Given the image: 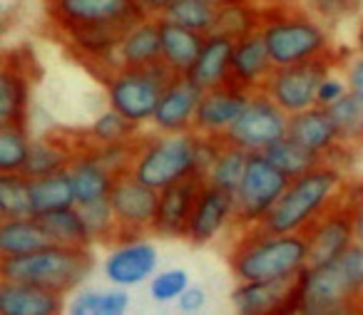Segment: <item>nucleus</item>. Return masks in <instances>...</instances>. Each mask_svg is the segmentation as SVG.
Listing matches in <instances>:
<instances>
[{"label":"nucleus","mask_w":363,"mask_h":315,"mask_svg":"<svg viewBox=\"0 0 363 315\" xmlns=\"http://www.w3.org/2000/svg\"><path fill=\"white\" fill-rule=\"evenodd\" d=\"M227 263L237 283L294 278L308 265V239L306 234H269L247 226L227 253Z\"/></svg>","instance_id":"nucleus-1"},{"label":"nucleus","mask_w":363,"mask_h":315,"mask_svg":"<svg viewBox=\"0 0 363 315\" xmlns=\"http://www.w3.org/2000/svg\"><path fill=\"white\" fill-rule=\"evenodd\" d=\"M259 30L277 67L333 52L326 25L311 16L303 0H279L272 6H259Z\"/></svg>","instance_id":"nucleus-2"},{"label":"nucleus","mask_w":363,"mask_h":315,"mask_svg":"<svg viewBox=\"0 0 363 315\" xmlns=\"http://www.w3.org/2000/svg\"><path fill=\"white\" fill-rule=\"evenodd\" d=\"M363 305L361 244H353L338 260L306 265L298 290V313L338 315L358 313Z\"/></svg>","instance_id":"nucleus-3"},{"label":"nucleus","mask_w":363,"mask_h":315,"mask_svg":"<svg viewBox=\"0 0 363 315\" xmlns=\"http://www.w3.org/2000/svg\"><path fill=\"white\" fill-rule=\"evenodd\" d=\"M343 184L346 179L341 166L323 161L316 169L291 179L277 206L257 226L269 234H303L338 199Z\"/></svg>","instance_id":"nucleus-4"},{"label":"nucleus","mask_w":363,"mask_h":315,"mask_svg":"<svg viewBox=\"0 0 363 315\" xmlns=\"http://www.w3.org/2000/svg\"><path fill=\"white\" fill-rule=\"evenodd\" d=\"M92 268H95L92 246L77 248V246L52 244L26 256H3L0 258V280L40 285V288H50L67 295L77 285L85 283Z\"/></svg>","instance_id":"nucleus-5"},{"label":"nucleus","mask_w":363,"mask_h":315,"mask_svg":"<svg viewBox=\"0 0 363 315\" xmlns=\"http://www.w3.org/2000/svg\"><path fill=\"white\" fill-rule=\"evenodd\" d=\"M197 132H177V134L142 137L137 156L132 161V174L142 184L162 191L174 181L197 174Z\"/></svg>","instance_id":"nucleus-6"},{"label":"nucleus","mask_w":363,"mask_h":315,"mask_svg":"<svg viewBox=\"0 0 363 315\" xmlns=\"http://www.w3.org/2000/svg\"><path fill=\"white\" fill-rule=\"evenodd\" d=\"M179 77L164 60L145 67H120L107 82V100L110 107L137 122H152L164 90L172 80Z\"/></svg>","instance_id":"nucleus-7"},{"label":"nucleus","mask_w":363,"mask_h":315,"mask_svg":"<svg viewBox=\"0 0 363 315\" xmlns=\"http://www.w3.org/2000/svg\"><path fill=\"white\" fill-rule=\"evenodd\" d=\"M289 184H291V179L284 171H279L262 151L249 154L242 184L234 191L232 221L239 229L262 224L269 211L277 206V201L281 199Z\"/></svg>","instance_id":"nucleus-8"},{"label":"nucleus","mask_w":363,"mask_h":315,"mask_svg":"<svg viewBox=\"0 0 363 315\" xmlns=\"http://www.w3.org/2000/svg\"><path fill=\"white\" fill-rule=\"evenodd\" d=\"M336 62H338V55L331 52V55L311 57V60L294 62V65L274 67L267 85H264V92H267L286 115L303 112L316 105L318 87L331 75Z\"/></svg>","instance_id":"nucleus-9"},{"label":"nucleus","mask_w":363,"mask_h":315,"mask_svg":"<svg viewBox=\"0 0 363 315\" xmlns=\"http://www.w3.org/2000/svg\"><path fill=\"white\" fill-rule=\"evenodd\" d=\"M289 134V115L264 90L254 92L249 105L224 132V139L244 151H264Z\"/></svg>","instance_id":"nucleus-10"},{"label":"nucleus","mask_w":363,"mask_h":315,"mask_svg":"<svg viewBox=\"0 0 363 315\" xmlns=\"http://www.w3.org/2000/svg\"><path fill=\"white\" fill-rule=\"evenodd\" d=\"M110 204L117 219V244L132 239H142L155 224L160 191L142 184L132 171H122L115 176L110 191ZM115 244V246H117Z\"/></svg>","instance_id":"nucleus-11"},{"label":"nucleus","mask_w":363,"mask_h":315,"mask_svg":"<svg viewBox=\"0 0 363 315\" xmlns=\"http://www.w3.org/2000/svg\"><path fill=\"white\" fill-rule=\"evenodd\" d=\"M38 67L40 65H38L30 47L23 45L16 47V50H6L3 70H0V125H28L30 92L38 75H40Z\"/></svg>","instance_id":"nucleus-12"},{"label":"nucleus","mask_w":363,"mask_h":315,"mask_svg":"<svg viewBox=\"0 0 363 315\" xmlns=\"http://www.w3.org/2000/svg\"><path fill=\"white\" fill-rule=\"evenodd\" d=\"M45 16L60 33H70L120 21H142L147 11L137 0H45Z\"/></svg>","instance_id":"nucleus-13"},{"label":"nucleus","mask_w":363,"mask_h":315,"mask_svg":"<svg viewBox=\"0 0 363 315\" xmlns=\"http://www.w3.org/2000/svg\"><path fill=\"white\" fill-rule=\"evenodd\" d=\"M308 239V265H323L338 260L353 244H356V229H353V214L338 194L336 204H331L306 231Z\"/></svg>","instance_id":"nucleus-14"},{"label":"nucleus","mask_w":363,"mask_h":315,"mask_svg":"<svg viewBox=\"0 0 363 315\" xmlns=\"http://www.w3.org/2000/svg\"><path fill=\"white\" fill-rule=\"evenodd\" d=\"M301 273L281 280H242L232 290L234 310L242 315L298 313Z\"/></svg>","instance_id":"nucleus-15"},{"label":"nucleus","mask_w":363,"mask_h":315,"mask_svg":"<svg viewBox=\"0 0 363 315\" xmlns=\"http://www.w3.org/2000/svg\"><path fill=\"white\" fill-rule=\"evenodd\" d=\"M204 176L192 174L187 179L174 181L160 191V204H157V216L152 224V234L160 239H184L189 234V221L194 214V204L202 191Z\"/></svg>","instance_id":"nucleus-16"},{"label":"nucleus","mask_w":363,"mask_h":315,"mask_svg":"<svg viewBox=\"0 0 363 315\" xmlns=\"http://www.w3.org/2000/svg\"><path fill=\"white\" fill-rule=\"evenodd\" d=\"M160 265V251L147 239L122 241L110 251L102 263V275L110 285L120 288H137L155 275Z\"/></svg>","instance_id":"nucleus-17"},{"label":"nucleus","mask_w":363,"mask_h":315,"mask_svg":"<svg viewBox=\"0 0 363 315\" xmlns=\"http://www.w3.org/2000/svg\"><path fill=\"white\" fill-rule=\"evenodd\" d=\"M252 95L254 92L244 90V87H239L232 80L214 87V90L202 92L197 115H194L192 132L207 137H222L244 112V107L249 105Z\"/></svg>","instance_id":"nucleus-18"},{"label":"nucleus","mask_w":363,"mask_h":315,"mask_svg":"<svg viewBox=\"0 0 363 315\" xmlns=\"http://www.w3.org/2000/svg\"><path fill=\"white\" fill-rule=\"evenodd\" d=\"M202 90L187 80V75H179L172 80L164 90L157 112L152 117V125L160 134H177V132H192L194 115H197Z\"/></svg>","instance_id":"nucleus-19"},{"label":"nucleus","mask_w":363,"mask_h":315,"mask_svg":"<svg viewBox=\"0 0 363 315\" xmlns=\"http://www.w3.org/2000/svg\"><path fill=\"white\" fill-rule=\"evenodd\" d=\"M234 216V194L227 189L204 181L202 191L197 196L194 204V214L189 221V234L187 241L192 246H204L209 241H214L222 229L227 226V221H232Z\"/></svg>","instance_id":"nucleus-20"},{"label":"nucleus","mask_w":363,"mask_h":315,"mask_svg":"<svg viewBox=\"0 0 363 315\" xmlns=\"http://www.w3.org/2000/svg\"><path fill=\"white\" fill-rule=\"evenodd\" d=\"M274 60L269 55V47L264 42L262 30L252 33V35L242 38L234 45V57H232V75L229 80L237 82L239 87L249 92L264 90L269 75L274 72Z\"/></svg>","instance_id":"nucleus-21"},{"label":"nucleus","mask_w":363,"mask_h":315,"mask_svg":"<svg viewBox=\"0 0 363 315\" xmlns=\"http://www.w3.org/2000/svg\"><path fill=\"white\" fill-rule=\"evenodd\" d=\"M289 137L301 142L303 147L318 151L326 159L336 147H341V132L333 122L328 107L313 105L296 115H289Z\"/></svg>","instance_id":"nucleus-22"},{"label":"nucleus","mask_w":363,"mask_h":315,"mask_svg":"<svg viewBox=\"0 0 363 315\" xmlns=\"http://www.w3.org/2000/svg\"><path fill=\"white\" fill-rule=\"evenodd\" d=\"M65 310V295L50 288L16 280H0V313L3 315H55Z\"/></svg>","instance_id":"nucleus-23"},{"label":"nucleus","mask_w":363,"mask_h":315,"mask_svg":"<svg viewBox=\"0 0 363 315\" xmlns=\"http://www.w3.org/2000/svg\"><path fill=\"white\" fill-rule=\"evenodd\" d=\"M234 45H237V40H232L227 35H219V33L207 35V42H204L197 62L187 72V80L202 92L224 85L229 80V75H232Z\"/></svg>","instance_id":"nucleus-24"},{"label":"nucleus","mask_w":363,"mask_h":315,"mask_svg":"<svg viewBox=\"0 0 363 315\" xmlns=\"http://www.w3.org/2000/svg\"><path fill=\"white\" fill-rule=\"evenodd\" d=\"M157 18H160V33H162V60L177 75H187L194 62H197L204 42H207V35L192 30V28L179 25V23L167 21L162 16Z\"/></svg>","instance_id":"nucleus-25"},{"label":"nucleus","mask_w":363,"mask_h":315,"mask_svg":"<svg viewBox=\"0 0 363 315\" xmlns=\"http://www.w3.org/2000/svg\"><path fill=\"white\" fill-rule=\"evenodd\" d=\"M75 184L77 206L95 204V201L110 199L112 184H115V174L97 159L92 151H80L67 166Z\"/></svg>","instance_id":"nucleus-26"},{"label":"nucleus","mask_w":363,"mask_h":315,"mask_svg":"<svg viewBox=\"0 0 363 315\" xmlns=\"http://www.w3.org/2000/svg\"><path fill=\"white\" fill-rule=\"evenodd\" d=\"M122 67H145L155 65L162 60V33H160V18L147 16L140 21L122 40L117 50Z\"/></svg>","instance_id":"nucleus-27"},{"label":"nucleus","mask_w":363,"mask_h":315,"mask_svg":"<svg viewBox=\"0 0 363 315\" xmlns=\"http://www.w3.org/2000/svg\"><path fill=\"white\" fill-rule=\"evenodd\" d=\"M75 159V149L67 139H62L60 132L55 134H48L43 139H35L28 151L26 166H23V174L28 179H38V176H50L57 171H65L70 166V161Z\"/></svg>","instance_id":"nucleus-28"},{"label":"nucleus","mask_w":363,"mask_h":315,"mask_svg":"<svg viewBox=\"0 0 363 315\" xmlns=\"http://www.w3.org/2000/svg\"><path fill=\"white\" fill-rule=\"evenodd\" d=\"M77 206L75 184H72L70 171H57L50 176H38L30 179V209L33 216L50 214V211L70 209Z\"/></svg>","instance_id":"nucleus-29"},{"label":"nucleus","mask_w":363,"mask_h":315,"mask_svg":"<svg viewBox=\"0 0 363 315\" xmlns=\"http://www.w3.org/2000/svg\"><path fill=\"white\" fill-rule=\"evenodd\" d=\"M38 224L43 226L48 236H50L52 244L60 246H77V248H87V246H95L92 234L87 229L85 219H82V211L77 206L60 211H50V214L35 216Z\"/></svg>","instance_id":"nucleus-30"},{"label":"nucleus","mask_w":363,"mask_h":315,"mask_svg":"<svg viewBox=\"0 0 363 315\" xmlns=\"http://www.w3.org/2000/svg\"><path fill=\"white\" fill-rule=\"evenodd\" d=\"M45 246H52V241L38 224L35 216L6 219L0 224V253L3 256H26Z\"/></svg>","instance_id":"nucleus-31"},{"label":"nucleus","mask_w":363,"mask_h":315,"mask_svg":"<svg viewBox=\"0 0 363 315\" xmlns=\"http://www.w3.org/2000/svg\"><path fill=\"white\" fill-rule=\"evenodd\" d=\"M262 154L267 156L279 171H284L289 179H296V176L306 174V171L316 169V166H321L323 161H326L318 151L308 149V147L291 139L289 134L284 137V139H279L277 144H272L269 149H264Z\"/></svg>","instance_id":"nucleus-32"},{"label":"nucleus","mask_w":363,"mask_h":315,"mask_svg":"<svg viewBox=\"0 0 363 315\" xmlns=\"http://www.w3.org/2000/svg\"><path fill=\"white\" fill-rule=\"evenodd\" d=\"M130 308V293L127 288L112 285L105 290L85 288L70 300L67 313L70 315H122Z\"/></svg>","instance_id":"nucleus-33"},{"label":"nucleus","mask_w":363,"mask_h":315,"mask_svg":"<svg viewBox=\"0 0 363 315\" xmlns=\"http://www.w3.org/2000/svg\"><path fill=\"white\" fill-rule=\"evenodd\" d=\"M259 30V6L249 3V0H234L227 6H219L217 23L214 30L219 35H227L232 40H242V38L252 35Z\"/></svg>","instance_id":"nucleus-34"},{"label":"nucleus","mask_w":363,"mask_h":315,"mask_svg":"<svg viewBox=\"0 0 363 315\" xmlns=\"http://www.w3.org/2000/svg\"><path fill=\"white\" fill-rule=\"evenodd\" d=\"M30 209V179L23 171H0V219H28Z\"/></svg>","instance_id":"nucleus-35"},{"label":"nucleus","mask_w":363,"mask_h":315,"mask_svg":"<svg viewBox=\"0 0 363 315\" xmlns=\"http://www.w3.org/2000/svg\"><path fill=\"white\" fill-rule=\"evenodd\" d=\"M219 6H214L212 0H172L162 18L172 23H179L184 28H192L204 35H212L214 23H217Z\"/></svg>","instance_id":"nucleus-36"},{"label":"nucleus","mask_w":363,"mask_h":315,"mask_svg":"<svg viewBox=\"0 0 363 315\" xmlns=\"http://www.w3.org/2000/svg\"><path fill=\"white\" fill-rule=\"evenodd\" d=\"M247 161H249V151H244L242 147L229 144V142L222 137V149H219L217 159H214L212 169H209L207 181L214 186H219V189H227L234 194V191L239 189V184H242Z\"/></svg>","instance_id":"nucleus-37"},{"label":"nucleus","mask_w":363,"mask_h":315,"mask_svg":"<svg viewBox=\"0 0 363 315\" xmlns=\"http://www.w3.org/2000/svg\"><path fill=\"white\" fill-rule=\"evenodd\" d=\"M328 112L341 132V142L351 151H358L363 147V102L348 90L341 100L328 105Z\"/></svg>","instance_id":"nucleus-38"},{"label":"nucleus","mask_w":363,"mask_h":315,"mask_svg":"<svg viewBox=\"0 0 363 315\" xmlns=\"http://www.w3.org/2000/svg\"><path fill=\"white\" fill-rule=\"evenodd\" d=\"M137 122L127 120L122 112L117 110H107L87 127V137H90L95 144H122V142H132L140 137L137 132Z\"/></svg>","instance_id":"nucleus-39"},{"label":"nucleus","mask_w":363,"mask_h":315,"mask_svg":"<svg viewBox=\"0 0 363 315\" xmlns=\"http://www.w3.org/2000/svg\"><path fill=\"white\" fill-rule=\"evenodd\" d=\"M33 142L26 127L0 125V171H21Z\"/></svg>","instance_id":"nucleus-40"},{"label":"nucleus","mask_w":363,"mask_h":315,"mask_svg":"<svg viewBox=\"0 0 363 315\" xmlns=\"http://www.w3.org/2000/svg\"><path fill=\"white\" fill-rule=\"evenodd\" d=\"M77 209L82 211V219H85L95 244H112V246L117 244V219H115V211H112L110 199L77 206Z\"/></svg>","instance_id":"nucleus-41"},{"label":"nucleus","mask_w":363,"mask_h":315,"mask_svg":"<svg viewBox=\"0 0 363 315\" xmlns=\"http://www.w3.org/2000/svg\"><path fill=\"white\" fill-rule=\"evenodd\" d=\"M189 273L184 268H167L152 275L150 280V295L155 303H177L179 295L189 288Z\"/></svg>","instance_id":"nucleus-42"},{"label":"nucleus","mask_w":363,"mask_h":315,"mask_svg":"<svg viewBox=\"0 0 363 315\" xmlns=\"http://www.w3.org/2000/svg\"><path fill=\"white\" fill-rule=\"evenodd\" d=\"M363 0H303V6L311 11V16L326 28L353 18L361 11Z\"/></svg>","instance_id":"nucleus-43"},{"label":"nucleus","mask_w":363,"mask_h":315,"mask_svg":"<svg viewBox=\"0 0 363 315\" xmlns=\"http://www.w3.org/2000/svg\"><path fill=\"white\" fill-rule=\"evenodd\" d=\"M341 201L351 209L353 229H356V241H361L363 244V181H358V184H343Z\"/></svg>","instance_id":"nucleus-44"},{"label":"nucleus","mask_w":363,"mask_h":315,"mask_svg":"<svg viewBox=\"0 0 363 315\" xmlns=\"http://www.w3.org/2000/svg\"><path fill=\"white\" fill-rule=\"evenodd\" d=\"M346 92H348V82H341V80H336V77L328 75L326 80L321 82V87H318L316 105L328 107V105H333V102L341 100Z\"/></svg>","instance_id":"nucleus-45"},{"label":"nucleus","mask_w":363,"mask_h":315,"mask_svg":"<svg viewBox=\"0 0 363 315\" xmlns=\"http://www.w3.org/2000/svg\"><path fill=\"white\" fill-rule=\"evenodd\" d=\"M204 305H207V293H204L202 285H192V283H189V288L177 300V308L182 313H199V310H204Z\"/></svg>","instance_id":"nucleus-46"},{"label":"nucleus","mask_w":363,"mask_h":315,"mask_svg":"<svg viewBox=\"0 0 363 315\" xmlns=\"http://www.w3.org/2000/svg\"><path fill=\"white\" fill-rule=\"evenodd\" d=\"M348 90L363 102V52L348 62Z\"/></svg>","instance_id":"nucleus-47"},{"label":"nucleus","mask_w":363,"mask_h":315,"mask_svg":"<svg viewBox=\"0 0 363 315\" xmlns=\"http://www.w3.org/2000/svg\"><path fill=\"white\" fill-rule=\"evenodd\" d=\"M142 8L147 11V16H162V13L167 11V6H169L172 0H137Z\"/></svg>","instance_id":"nucleus-48"},{"label":"nucleus","mask_w":363,"mask_h":315,"mask_svg":"<svg viewBox=\"0 0 363 315\" xmlns=\"http://www.w3.org/2000/svg\"><path fill=\"white\" fill-rule=\"evenodd\" d=\"M214 6H227V3H234V0H212Z\"/></svg>","instance_id":"nucleus-49"},{"label":"nucleus","mask_w":363,"mask_h":315,"mask_svg":"<svg viewBox=\"0 0 363 315\" xmlns=\"http://www.w3.org/2000/svg\"><path fill=\"white\" fill-rule=\"evenodd\" d=\"M361 244V241H358ZM361 268H363V244H361Z\"/></svg>","instance_id":"nucleus-50"},{"label":"nucleus","mask_w":363,"mask_h":315,"mask_svg":"<svg viewBox=\"0 0 363 315\" xmlns=\"http://www.w3.org/2000/svg\"><path fill=\"white\" fill-rule=\"evenodd\" d=\"M358 40H361V47H363V28H361V35H358Z\"/></svg>","instance_id":"nucleus-51"}]
</instances>
